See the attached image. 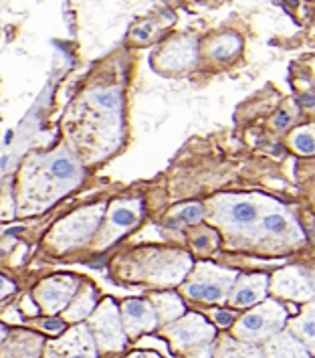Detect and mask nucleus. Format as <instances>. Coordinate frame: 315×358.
I'll use <instances>...</instances> for the list:
<instances>
[{
  "label": "nucleus",
  "mask_w": 315,
  "mask_h": 358,
  "mask_svg": "<svg viewBox=\"0 0 315 358\" xmlns=\"http://www.w3.org/2000/svg\"><path fill=\"white\" fill-rule=\"evenodd\" d=\"M119 316L128 338H138L146 332H152L158 326V316L149 300H138V298L124 300L119 306Z\"/></svg>",
  "instance_id": "ddd939ff"
},
{
  "label": "nucleus",
  "mask_w": 315,
  "mask_h": 358,
  "mask_svg": "<svg viewBox=\"0 0 315 358\" xmlns=\"http://www.w3.org/2000/svg\"><path fill=\"white\" fill-rule=\"evenodd\" d=\"M174 221L178 223H186V225H194V223H200L204 219V207L203 205H196V203H190L184 207L176 208L172 213Z\"/></svg>",
  "instance_id": "393cba45"
},
{
  "label": "nucleus",
  "mask_w": 315,
  "mask_h": 358,
  "mask_svg": "<svg viewBox=\"0 0 315 358\" xmlns=\"http://www.w3.org/2000/svg\"><path fill=\"white\" fill-rule=\"evenodd\" d=\"M144 205L140 199H124V201H113L108 208L105 225L97 231L95 245L99 249L112 247L119 237L128 235L133 227L142 221Z\"/></svg>",
  "instance_id": "6e6552de"
},
{
  "label": "nucleus",
  "mask_w": 315,
  "mask_h": 358,
  "mask_svg": "<svg viewBox=\"0 0 315 358\" xmlns=\"http://www.w3.org/2000/svg\"><path fill=\"white\" fill-rule=\"evenodd\" d=\"M261 350L265 358H312L309 350L285 328L265 340Z\"/></svg>",
  "instance_id": "dca6fc26"
},
{
  "label": "nucleus",
  "mask_w": 315,
  "mask_h": 358,
  "mask_svg": "<svg viewBox=\"0 0 315 358\" xmlns=\"http://www.w3.org/2000/svg\"><path fill=\"white\" fill-rule=\"evenodd\" d=\"M162 61H164V65H170L172 69H180V67L190 65L194 61V47H192V43L186 41V43L172 45Z\"/></svg>",
  "instance_id": "4be33fe9"
},
{
  "label": "nucleus",
  "mask_w": 315,
  "mask_h": 358,
  "mask_svg": "<svg viewBox=\"0 0 315 358\" xmlns=\"http://www.w3.org/2000/svg\"><path fill=\"white\" fill-rule=\"evenodd\" d=\"M83 164L69 148L33 154L19 178V215H38L83 182Z\"/></svg>",
  "instance_id": "f257e3e1"
},
{
  "label": "nucleus",
  "mask_w": 315,
  "mask_h": 358,
  "mask_svg": "<svg viewBox=\"0 0 315 358\" xmlns=\"http://www.w3.org/2000/svg\"><path fill=\"white\" fill-rule=\"evenodd\" d=\"M287 330L309 350V355H315V300L307 303L301 314L289 322Z\"/></svg>",
  "instance_id": "a211bd4d"
},
{
  "label": "nucleus",
  "mask_w": 315,
  "mask_h": 358,
  "mask_svg": "<svg viewBox=\"0 0 315 358\" xmlns=\"http://www.w3.org/2000/svg\"><path fill=\"white\" fill-rule=\"evenodd\" d=\"M214 322H217V326H221V328H228V326H233L235 316H233L230 312H226V310H214Z\"/></svg>",
  "instance_id": "cd10ccee"
},
{
  "label": "nucleus",
  "mask_w": 315,
  "mask_h": 358,
  "mask_svg": "<svg viewBox=\"0 0 315 358\" xmlns=\"http://www.w3.org/2000/svg\"><path fill=\"white\" fill-rule=\"evenodd\" d=\"M212 205L217 207V215L212 219L226 229H247V227L259 225V205L253 199L223 196V199L214 201Z\"/></svg>",
  "instance_id": "f8f14e48"
},
{
  "label": "nucleus",
  "mask_w": 315,
  "mask_h": 358,
  "mask_svg": "<svg viewBox=\"0 0 315 358\" xmlns=\"http://www.w3.org/2000/svg\"><path fill=\"white\" fill-rule=\"evenodd\" d=\"M192 245L196 247L198 251H212L214 247L219 245V235L212 229H200L194 237H192Z\"/></svg>",
  "instance_id": "a878e982"
},
{
  "label": "nucleus",
  "mask_w": 315,
  "mask_h": 358,
  "mask_svg": "<svg viewBox=\"0 0 315 358\" xmlns=\"http://www.w3.org/2000/svg\"><path fill=\"white\" fill-rule=\"evenodd\" d=\"M305 103L307 106H315V97H305Z\"/></svg>",
  "instance_id": "473e14b6"
},
{
  "label": "nucleus",
  "mask_w": 315,
  "mask_h": 358,
  "mask_svg": "<svg viewBox=\"0 0 315 358\" xmlns=\"http://www.w3.org/2000/svg\"><path fill=\"white\" fill-rule=\"evenodd\" d=\"M271 292L291 302H312L315 300V269L303 265L281 269L271 280Z\"/></svg>",
  "instance_id": "1a4fd4ad"
},
{
  "label": "nucleus",
  "mask_w": 315,
  "mask_h": 358,
  "mask_svg": "<svg viewBox=\"0 0 315 358\" xmlns=\"http://www.w3.org/2000/svg\"><path fill=\"white\" fill-rule=\"evenodd\" d=\"M43 348L45 342L41 336L27 330H17V332H8L6 338L2 340L0 358H41Z\"/></svg>",
  "instance_id": "2eb2a0df"
},
{
  "label": "nucleus",
  "mask_w": 315,
  "mask_h": 358,
  "mask_svg": "<svg viewBox=\"0 0 315 358\" xmlns=\"http://www.w3.org/2000/svg\"><path fill=\"white\" fill-rule=\"evenodd\" d=\"M172 348L184 352L190 358H210L217 328L200 314H184L182 318L170 322L164 328Z\"/></svg>",
  "instance_id": "7ed1b4c3"
},
{
  "label": "nucleus",
  "mask_w": 315,
  "mask_h": 358,
  "mask_svg": "<svg viewBox=\"0 0 315 358\" xmlns=\"http://www.w3.org/2000/svg\"><path fill=\"white\" fill-rule=\"evenodd\" d=\"M267 289H269V278L265 273L241 275L237 278L226 302L233 308H251L267 298Z\"/></svg>",
  "instance_id": "4468645a"
},
{
  "label": "nucleus",
  "mask_w": 315,
  "mask_h": 358,
  "mask_svg": "<svg viewBox=\"0 0 315 358\" xmlns=\"http://www.w3.org/2000/svg\"><path fill=\"white\" fill-rule=\"evenodd\" d=\"M126 358H162L158 357L156 352H133V355H130V357Z\"/></svg>",
  "instance_id": "7c9ffc66"
},
{
  "label": "nucleus",
  "mask_w": 315,
  "mask_h": 358,
  "mask_svg": "<svg viewBox=\"0 0 315 358\" xmlns=\"http://www.w3.org/2000/svg\"><path fill=\"white\" fill-rule=\"evenodd\" d=\"M149 303L158 316V324H170L186 314V306L176 294H152Z\"/></svg>",
  "instance_id": "6ab92c4d"
},
{
  "label": "nucleus",
  "mask_w": 315,
  "mask_h": 358,
  "mask_svg": "<svg viewBox=\"0 0 315 358\" xmlns=\"http://www.w3.org/2000/svg\"><path fill=\"white\" fill-rule=\"evenodd\" d=\"M289 144L297 154L303 156H314L315 154V124L297 128L295 132L289 136Z\"/></svg>",
  "instance_id": "5701e85b"
},
{
  "label": "nucleus",
  "mask_w": 315,
  "mask_h": 358,
  "mask_svg": "<svg viewBox=\"0 0 315 358\" xmlns=\"http://www.w3.org/2000/svg\"><path fill=\"white\" fill-rule=\"evenodd\" d=\"M15 289H17V285H15V283L10 282L8 278L0 275V300H2V298H6V296H10Z\"/></svg>",
  "instance_id": "c756f323"
},
{
  "label": "nucleus",
  "mask_w": 315,
  "mask_h": 358,
  "mask_svg": "<svg viewBox=\"0 0 315 358\" xmlns=\"http://www.w3.org/2000/svg\"><path fill=\"white\" fill-rule=\"evenodd\" d=\"M293 120V115L289 113V110H281V112L277 113V117L273 120V126L275 128H279V130H283V128H287L289 126V122Z\"/></svg>",
  "instance_id": "c85d7f7f"
},
{
  "label": "nucleus",
  "mask_w": 315,
  "mask_h": 358,
  "mask_svg": "<svg viewBox=\"0 0 315 358\" xmlns=\"http://www.w3.org/2000/svg\"><path fill=\"white\" fill-rule=\"evenodd\" d=\"M79 289V280L71 275H53L38 283L33 289V300L41 312L57 316L63 312Z\"/></svg>",
  "instance_id": "9b49d317"
},
{
  "label": "nucleus",
  "mask_w": 315,
  "mask_h": 358,
  "mask_svg": "<svg viewBox=\"0 0 315 358\" xmlns=\"http://www.w3.org/2000/svg\"><path fill=\"white\" fill-rule=\"evenodd\" d=\"M105 210H108L105 203H97V205H89L67 215L53 227V231L47 237V243L53 247L57 253H67L71 249L89 243L99 231Z\"/></svg>",
  "instance_id": "f03ea898"
},
{
  "label": "nucleus",
  "mask_w": 315,
  "mask_h": 358,
  "mask_svg": "<svg viewBox=\"0 0 315 358\" xmlns=\"http://www.w3.org/2000/svg\"><path fill=\"white\" fill-rule=\"evenodd\" d=\"M190 267H192V259L188 253L149 249L140 255L138 280H146L156 285H176V283H182Z\"/></svg>",
  "instance_id": "423d86ee"
},
{
  "label": "nucleus",
  "mask_w": 315,
  "mask_h": 358,
  "mask_svg": "<svg viewBox=\"0 0 315 358\" xmlns=\"http://www.w3.org/2000/svg\"><path fill=\"white\" fill-rule=\"evenodd\" d=\"M87 326L99 352H119L130 340L122 324L119 306H115L112 298H105L93 310L87 318Z\"/></svg>",
  "instance_id": "0eeeda50"
},
{
  "label": "nucleus",
  "mask_w": 315,
  "mask_h": 358,
  "mask_svg": "<svg viewBox=\"0 0 315 358\" xmlns=\"http://www.w3.org/2000/svg\"><path fill=\"white\" fill-rule=\"evenodd\" d=\"M65 324L67 322L63 318H57V316H49V318H41L37 322V326L41 330L49 332V334H63L65 332Z\"/></svg>",
  "instance_id": "bb28decb"
},
{
  "label": "nucleus",
  "mask_w": 315,
  "mask_h": 358,
  "mask_svg": "<svg viewBox=\"0 0 315 358\" xmlns=\"http://www.w3.org/2000/svg\"><path fill=\"white\" fill-rule=\"evenodd\" d=\"M210 358H265L257 344H247L230 336H223L217 346H212Z\"/></svg>",
  "instance_id": "aec40b11"
},
{
  "label": "nucleus",
  "mask_w": 315,
  "mask_h": 358,
  "mask_svg": "<svg viewBox=\"0 0 315 358\" xmlns=\"http://www.w3.org/2000/svg\"><path fill=\"white\" fill-rule=\"evenodd\" d=\"M287 322V310L275 300H263L242 314L233 326V336L247 344H259L281 332Z\"/></svg>",
  "instance_id": "39448f33"
},
{
  "label": "nucleus",
  "mask_w": 315,
  "mask_h": 358,
  "mask_svg": "<svg viewBox=\"0 0 315 358\" xmlns=\"http://www.w3.org/2000/svg\"><path fill=\"white\" fill-rule=\"evenodd\" d=\"M97 308V292L91 283H83L77 294L73 296L71 303L63 310V320L67 324H77L91 316V312Z\"/></svg>",
  "instance_id": "f3484780"
},
{
  "label": "nucleus",
  "mask_w": 315,
  "mask_h": 358,
  "mask_svg": "<svg viewBox=\"0 0 315 358\" xmlns=\"http://www.w3.org/2000/svg\"><path fill=\"white\" fill-rule=\"evenodd\" d=\"M259 233L265 237H287L291 233V223L285 213L267 210L259 221Z\"/></svg>",
  "instance_id": "412c9836"
},
{
  "label": "nucleus",
  "mask_w": 315,
  "mask_h": 358,
  "mask_svg": "<svg viewBox=\"0 0 315 358\" xmlns=\"http://www.w3.org/2000/svg\"><path fill=\"white\" fill-rule=\"evenodd\" d=\"M239 273L214 264H198L190 278L182 283V294L194 302H226Z\"/></svg>",
  "instance_id": "20e7f679"
},
{
  "label": "nucleus",
  "mask_w": 315,
  "mask_h": 358,
  "mask_svg": "<svg viewBox=\"0 0 315 358\" xmlns=\"http://www.w3.org/2000/svg\"><path fill=\"white\" fill-rule=\"evenodd\" d=\"M241 49V41L235 35H224V37L217 38V43L210 49V55L214 59H228Z\"/></svg>",
  "instance_id": "b1692460"
},
{
  "label": "nucleus",
  "mask_w": 315,
  "mask_h": 358,
  "mask_svg": "<svg viewBox=\"0 0 315 358\" xmlns=\"http://www.w3.org/2000/svg\"><path fill=\"white\" fill-rule=\"evenodd\" d=\"M6 334H8L6 326H2V324H0V344H2V340L6 338Z\"/></svg>",
  "instance_id": "2f4dec72"
},
{
  "label": "nucleus",
  "mask_w": 315,
  "mask_h": 358,
  "mask_svg": "<svg viewBox=\"0 0 315 358\" xmlns=\"http://www.w3.org/2000/svg\"><path fill=\"white\" fill-rule=\"evenodd\" d=\"M99 350L95 346L89 326L77 324L65 330L59 338L49 340L43 348L41 358H97Z\"/></svg>",
  "instance_id": "9d476101"
}]
</instances>
